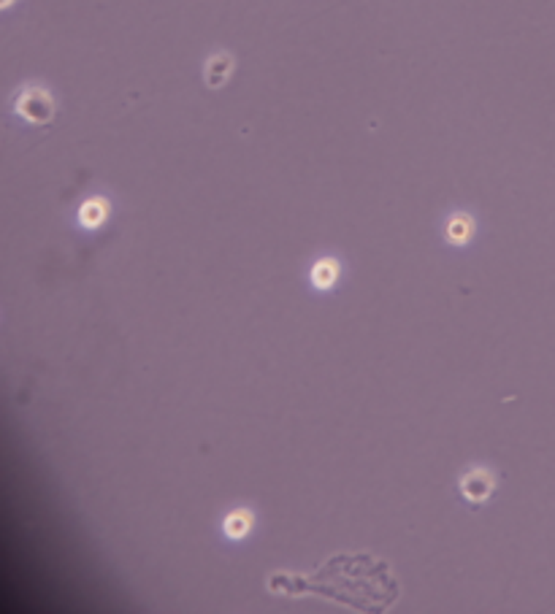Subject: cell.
<instances>
[{
    "mask_svg": "<svg viewBox=\"0 0 555 614\" xmlns=\"http://www.w3.org/2000/svg\"><path fill=\"white\" fill-rule=\"evenodd\" d=\"M19 114L30 122H46L52 116V100L44 89H25V95L19 98Z\"/></svg>",
    "mask_w": 555,
    "mask_h": 614,
    "instance_id": "cell-1",
    "label": "cell"
},
{
    "mask_svg": "<svg viewBox=\"0 0 555 614\" xmlns=\"http://www.w3.org/2000/svg\"><path fill=\"white\" fill-rule=\"evenodd\" d=\"M493 476L488 471H469V474L461 479V493L469 498L472 503H482L490 498L493 493Z\"/></svg>",
    "mask_w": 555,
    "mask_h": 614,
    "instance_id": "cell-2",
    "label": "cell"
},
{
    "mask_svg": "<svg viewBox=\"0 0 555 614\" xmlns=\"http://www.w3.org/2000/svg\"><path fill=\"white\" fill-rule=\"evenodd\" d=\"M230 71H233V57L230 55L212 57L209 65H206V82H209V87H220V84H225V79L230 76Z\"/></svg>",
    "mask_w": 555,
    "mask_h": 614,
    "instance_id": "cell-3",
    "label": "cell"
},
{
    "mask_svg": "<svg viewBox=\"0 0 555 614\" xmlns=\"http://www.w3.org/2000/svg\"><path fill=\"white\" fill-rule=\"evenodd\" d=\"M106 211H109V206L103 203V200H87L82 206V225L84 227H98V225L106 220Z\"/></svg>",
    "mask_w": 555,
    "mask_h": 614,
    "instance_id": "cell-4",
    "label": "cell"
},
{
    "mask_svg": "<svg viewBox=\"0 0 555 614\" xmlns=\"http://www.w3.org/2000/svg\"><path fill=\"white\" fill-rule=\"evenodd\" d=\"M336 274H339V268H336L333 260H320V263L314 265V271H311V281H314V287L325 290V287H331L333 281H336Z\"/></svg>",
    "mask_w": 555,
    "mask_h": 614,
    "instance_id": "cell-5",
    "label": "cell"
},
{
    "mask_svg": "<svg viewBox=\"0 0 555 614\" xmlns=\"http://www.w3.org/2000/svg\"><path fill=\"white\" fill-rule=\"evenodd\" d=\"M250 528H252V517L247 514V511H236V514H230V517L225 520V533L233 536V538L247 536Z\"/></svg>",
    "mask_w": 555,
    "mask_h": 614,
    "instance_id": "cell-6",
    "label": "cell"
},
{
    "mask_svg": "<svg viewBox=\"0 0 555 614\" xmlns=\"http://www.w3.org/2000/svg\"><path fill=\"white\" fill-rule=\"evenodd\" d=\"M469 233H472V220H469V217H455V220L450 222V227H447V236H450V241H455V244L466 241Z\"/></svg>",
    "mask_w": 555,
    "mask_h": 614,
    "instance_id": "cell-7",
    "label": "cell"
}]
</instances>
